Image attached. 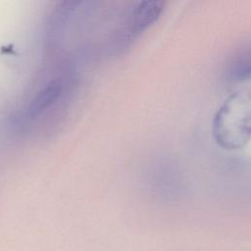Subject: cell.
Wrapping results in <instances>:
<instances>
[{
	"instance_id": "3",
	"label": "cell",
	"mask_w": 251,
	"mask_h": 251,
	"mask_svg": "<svg viewBox=\"0 0 251 251\" xmlns=\"http://www.w3.org/2000/svg\"><path fill=\"white\" fill-rule=\"evenodd\" d=\"M62 91V83L59 80H52L48 82L32 99L28 115L36 117L48 109L59 98Z\"/></svg>"
},
{
	"instance_id": "2",
	"label": "cell",
	"mask_w": 251,
	"mask_h": 251,
	"mask_svg": "<svg viewBox=\"0 0 251 251\" xmlns=\"http://www.w3.org/2000/svg\"><path fill=\"white\" fill-rule=\"evenodd\" d=\"M163 5L164 3L160 1H146L140 3L133 12L130 21L129 31L131 34H133V36L137 35L151 25L162 13Z\"/></svg>"
},
{
	"instance_id": "1",
	"label": "cell",
	"mask_w": 251,
	"mask_h": 251,
	"mask_svg": "<svg viewBox=\"0 0 251 251\" xmlns=\"http://www.w3.org/2000/svg\"><path fill=\"white\" fill-rule=\"evenodd\" d=\"M250 102L249 90L240 89L219 108L213 121V134L219 145L226 149H238L248 142Z\"/></svg>"
}]
</instances>
